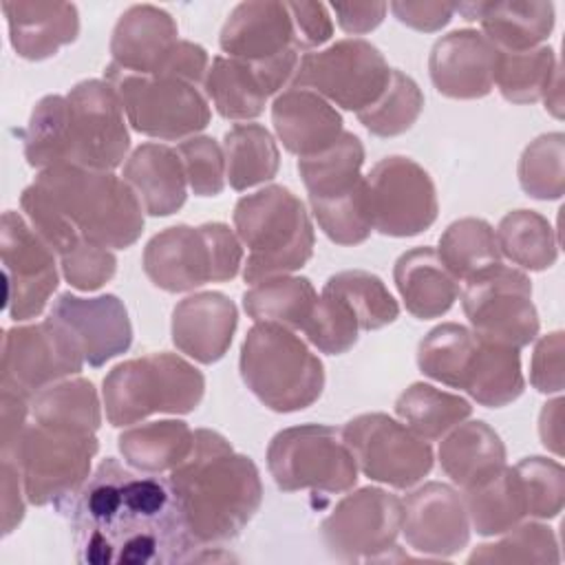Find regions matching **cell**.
Wrapping results in <instances>:
<instances>
[{
	"label": "cell",
	"instance_id": "obj_1",
	"mask_svg": "<svg viewBox=\"0 0 565 565\" xmlns=\"http://www.w3.org/2000/svg\"><path fill=\"white\" fill-rule=\"evenodd\" d=\"M71 512L75 558L88 565H174L203 547L188 530L170 481L106 457Z\"/></svg>",
	"mask_w": 565,
	"mask_h": 565
},
{
	"label": "cell",
	"instance_id": "obj_2",
	"mask_svg": "<svg viewBox=\"0 0 565 565\" xmlns=\"http://www.w3.org/2000/svg\"><path fill=\"white\" fill-rule=\"evenodd\" d=\"M170 488L192 536L201 545L236 539L263 503L256 463L234 452L216 430H194L192 452L170 470Z\"/></svg>",
	"mask_w": 565,
	"mask_h": 565
},
{
	"label": "cell",
	"instance_id": "obj_3",
	"mask_svg": "<svg viewBox=\"0 0 565 565\" xmlns=\"http://www.w3.org/2000/svg\"><path fill=\"white\" fill-rule=\"evenodd\" d=\"M33 185L84 241L126 249L143 232V207L137 194L113 172L55 166L40 170Z\"/></svg>",
	"mask_w": 565,
	"mask_h": 565
},
{
	"label": "cell",
	"instance_id": "obj_4",
	"mask_svg": "<svg viewBox=\"0 0 565 565\" xmlns=\"http://www.w3.org/2000/svg\"><path fill=\"white\" fill-rule=\"evenodd\" d=\"M234 230L247 247L243 280L287 276L305 267L313 254V225L305 203L285 185H267L241 196L234 205Z\"/></svg>",
	"mask_w": 565,
	"mask_h": 565
},
{
	"label": "cell",
	"instance_id": "obj_5",
	"mask_svg": "<svg viewBox=\"0 0 565 565\" xmlns=\"http://www.w3.org/2000/svg\"><path fill=\"white\" fill-rule=\"evenodd\" d=\"M241 377L274 413L309 408L324 388V366L316 353L282 324L256 322L241 344Z\"/></svg>",
	"mask_w": 565,
	"mask_h": 565
},
{
	"label": "cell",
	"instance_id": "obj_6",
	"mask_svg": "<svg viewBox=\"0 0 565 565\" xmlns=\"http://www.w3.org/2000/svg\"><path fill=\"white\" fill-rule=\"evenodd\" d=\"M205 393L203 373L177 353H146L113 366L102 397L110 426H130L154 413H192Z\"/></svg>",
	"mask_w": 565,
	"mask_h": 565
},
{
	"label": "cell",
	"instance_id": "obj_7",
	"mask_svg": "<svg viewBox=\"0 0 565 565\" xmlns=\"http://www.w3.org/2000/svg\"><path fill=\"white\" fill-rule=\"evenodd\" d=\"M99 444L95 433L26 424L0 457L11 459L22 477L26 501L64 510L90 477Z\"/></svg>",
	"mask_w": 565,
	"mask_h": 565
},
{
	"label": "cell",
	"instance_id": "obj_8",
	"mask_svg": "<svg viewBox=\"0 0 565 565\" xmlns=\"http://www.w3.org/2000/svg\"><path fill=\"white\" fill-rule=\"evenodd\" d=\"M141 265L154 287L181 294L232 280L243 265V245L225 223L172 225L148 241Z\"/></svg>",
	"mask_w": 565,
	"mask_h": 565
},
{
	"label": "cell",
	"instance_id": "obj_9",
	"mask_svg": "<svg viewBox=\"0 0 565 565\" xmlns=\"http://www.w3.org/2000/svg\"><path fill=\"white\" fill-rule=\"evenodd\" d=\"M104 79L115 88L128 124L146 137L190 139L210 124V104L194 84L126 73L113 62L106 66Z\"/></svg>",
	"mask_w": 565,
	"mask_h": 565
},
{
	"label": "cell",
	"instance_id": "obj_10",
	"mask_svg": "<svg viewBox=\"0 0 565 565\" xmlns=\"http://www.w3.org/2000/svg\"><path fill=\"white\" fill-rule=\"evenodd\" d=\"M267 468L282 492H347L358 481V463L333 426L302 424L274 435Z\"/></svg>",
	"mask_w": 565,
	"mask_h": 565
},
{
	"label": "cell",
	"instance_id": "obj_11",
	"mask_svg": "<svg viewBox=\"0 0 565 565\" xmlns=\"http://www.w3.org/2000/svg\"><path fill=\"white\" fill-rule=\"evenodd\" d=\"M388 77V62L377 46L362 38H344L322 51L305 53L291 86L313 90L344 110L362 113L384 93Z\"/></svg>",
	"mask_w": 565,
	"mask_h": 565
},
{
	"label": "cell",
	"instance_id": "obj_12",
	"mask_svg": "<svg viewBox=\"0 0 565 565\" xmlns=\"http://www.w3.org/2000/svg\"><path fill=\"white\" fill-rule=\"evenodd\" d=\"M463 282L461 307L479 338L523 349L539 335L532 282L523 271L494 263Z\"/></svg>",
	"mask_w": 565,
	"mask_h": 565
},
{
	"label": "cell",
	"instance_id": "obj_13",
	"mask_svg": "<svg viewBox=\"0 0 565 565\" xmlns=\"http://www.w3.org/2000/svg\"><path fill=\"white\" fill-rule=\"evenodd\" d=\"M84 362L77 340L57 318L13 327L2 335L0 388L31 399L46 386L79 373Z\"/></svg>",
	"mask_w": 565,
	"mask_h": 565
},
{
	"label": "cell",
	"instance_id": "obj_14",
	"mask_svg": "<svg viewBox=\"0 0 565 565\" xmlns=\"http://www.w3.org/2000/svg\"><path fill=\"white\" fill-rule=\"evenodd\" d=\"M130 135L121 102L106 79H84L66 95V166L115 170L128 154Z\"/></svg>",
	"mask_w": 565,
	"mask_h": 565
},
{
	"label": "cell",
	"instance_id": "obj_15",
	"mask_svg": "<svg viewBox=\"0 0 565 565\" xmlns=\"http://www.w3.org/2000/svg\"><path fill=\"white\" fill-rule=\"evenodd\" d=\"M358 468L373 481L397 490L417 486L433 470V448L406 424L384 413H364L342 428Z\"/></svg>",
	"mask_w": 565,
	"mask_h": 565
},
{
	"label": "cell",
	"instance_id": "obj_16",
	"mask_svg": "<svg viewBox=\"0 0 565 565\" xmlns=\"http://www.w3.org/2000/svg\"><path fill=\"white\" fill-rule=\"evenodd\" d=\"M366 181V203L373 230L406 238L426 232L439 212L430 174L413 159L391 154L380 159Z\"/></svg>",
	"mask_w": 565,
	"mask_h": 565
},
{
	"label": "cell",
	"instance_id": "obj_17",
	"mask_svg": "<svg viewBox=\"0 0 565 565\" xmlns=\"http://www.w3.org/2000/svg\"><path fill=\"white\" fill-rule=\"evenodd\" d=\"M320 532L338 561H386L402 532V501L382 488H360L338 501Z\"/></svg>",
	"mask_w": 565,
	"mask_h": 565
},
{
	"label": "cell",
	"instance_id": "obj_18",
	"mask_svg": "<svg viewBox=\"0 0 565 565\" xmlns=\"http://www.w3.org/2000/svg\"><path fill=\"white\" fill-rule=\"evenodd\" d=\"M0 258L9 318L15 322L38 318L60 285L55 252L13 210H7L0 221Z\"/></svg>",
	"mask_w": 565,
	"mask_h": 565
},
{
	"label": "cell",
	"instance_id": "obj_19",
	"mask_svg": "<svg viewBox=\"0 0 565 565\" xmlns=\"http://www.w3.org/2000/svg\"><path fill=\"white\" fill-rule=\"evenodd\" d=\"M402 534L411 550L448 558L470 541V519L463 497L448 483L430 481L402 501Z\"/></svg>",
	"mask_w": 565,
	"mask_h": 565
},
{
	"label": "cell",
	"instance_id": "obj_20",
	"mask_svg": "<svg viewBox=\"0 0 565 565\" xmlns=\"http://www.w3.org/2000/svg\"><path fill=\"white\" fill-rule=\"evenodd\" d=\"M51 316L73 333L90 366H104L132 344V324L126 305L113 294L95 298H79L71 291L60 294L51 307Z\"/></svg>",
	"mask_w": 565,
	"mask_h": 565
},
{
	"label": "cell",
	"instance_id": "obj_21",
	"mask_svg": "<svg viewBox=\"0 0 565 565\" xmlns=\"http://www.w3.org/2000/svg\"><path fill=\"white\" fill-rule=\"evenodd\" d=\"M499 49L475 29H457L439 38L428 57L435 88L450 99H479L494 86Z\"/></svg>",
	"mask_w": 565,
	"mask_h": 565
},
{
	"label": "cell",
	"instance_id": "obj_22",
	"mask_svg": "<svg viewBox=\"0 0 565 565\" xmlns=\"http://www.w3.org/2000/svg\"><path fill=\"white\" fill-rule=\"evenodd\" d=\"M218 44L227 57L247 64H269L298 51L287 2L252 0L236 4L221 29Z\"/></svg>",
	"mask_w": 565,
	"mask_h": 565
},
{
	"label": "cell",
	"instance_id": "obj_23",
	"mask_svg": "<svg viewBox=\"0 0 565 565\" xmlns=\"http://www.w3.org/2000/svg\"><path fill=\"white\" fill-rule=\"evenodd\" d=\"M238 311L221 291H199L172 309V342L199 364L218 362L234 338Z\"/></svg>",
	"mask_w": 565,
	"mask_h": 565
},
{
	"label": "cell",
	"instance_id": "obj_24",
	"mask_svg": "<svg viewBox=\"0 0 565 565\" xmlns=\"http://www.w3.org/2000/svg\"><path fill=\"white\" fill-rule=\"evenodd\" d=\"M179 44L174 18L154 4L126 9L110 38L113 64L135 75H159L166 60Z\"/></svg>",
	"mask_w": 565,
	"mask_h": 565
},
{
	"label": "cell",
	"instance_id": "obj_25",
	"mask_svg": "<svg viewBox=\"0 0 565 565\" xmlns=\"http://www.w3.org/2000/svg\"><path fill=\"white\" fill-rule=\"evenodd\" d=\"M271 124L282 146L305 159L331 148L342 130L333 104L307 88H287L271 104Z\"/></svg>",
	"mask_w": 565,
	"mask_h": 565
},
{
	"label": "cell",
	"instance_id": "obj_26",
	"mask_svg": "<svg viewBox=\"0 0 565 565\" xmlns=\"http://www.w3.org/2000/svg\"><path fill=\"white\" fill-rule=\"evenodd\" d=\"M2 11L13 51L31 62L53 57L79 33V13L71 2L4 0Z\"/></svg>",
	"mask_w": 565,
	"mask_h": 565
},
{
	"label": "cell",
	"instance_id": "obj_27",
	"mask_svg": "<svg viewBox=\"0 0 565 565\" xmlns=\"http://www.w3.org/2000/svg\"><path fill=\"white\" fill-rule=\"evenodd\" d=\"M455 11L468 22H479L481 33L499 51H530L541 46L554 29V4L545 0L461 2Z\"/></svg>",
	"mask_w": 565,
	"mask_h": 565
},
{
	"label": "cell",
	"instance_id": "obj_28",
	"mask_svg": "<svg viewBox=\"0 0 565 565\" xmlns=\"http://www.w3.org/2000/svg\"><path fill=\"white\" fill-rule=\"evenodd\" d=\"M124 181L150 216L179 212L188 196V179L179 152L163 143H141L124 166Z\"/></svg>",
	"mask_w": 565,
	"mask_h": 565
},
{
	"label": "cell",
	"instance_id": "obj_29",
	"mask_svg": "<svg viewBox=\"0 0 565 565\" xmlns=\"http://www.w3.org/2000/svg\"><path fill=\"white\" fill-rule=\"evenodd\" d=\"M393 278L406 311L417 320L448 313L459 296V280L446 269L433 247L404 252L393 267Z\"/></svg>",
	"mask_w": 565,
	"mask_h": 565
},
{
	"label": "cell",
	"instance_id": "obj_30",
	"mask_svg": "<svg viewBox=\"0 0 565 565\" xmlns=\"http://www.w3.org/2000/svg\"><path fill=\"white\" fill-rule=\"evenodd\" d=\"M437 455L444 475L463 490L490 479L505 466V446L499 433L481 419L461 422L448 430Z\"/></svg>",
	"mask_w": 565,
	"mask_h": 565
},
{
	"label": "cell",
	"instance_id": "obj_31",
	"mask_svg": "<svg viewBox=\"0 0 565 565\" xmlns=\"http://www.w3.org/2000/svg\"><path fill=\"white\" fill-rule=\"evenodd\" d=\"M459 388L466 391L477 404L488 408L512 404L525 388L519 349L477 335V347L470 355Z\"/></svg>",
	"mask_w": 565,
	"mask_h": 565
},
{
	"label": "cell",
	"instance_id": "obj_32",
	"mask_svg": "<svg viewBox=\"0 0 565 565\" xmlns=\"http://www.w3.org/2000/svg\"><path fill=\"white\" fill-rule=\"evenodd\" d=\"M364 146L353 132H342L340 139L313 157L298 159V172L311 203H327L353 194L362 183Z\"/></svg>",
	"mask_w": 565,
	"mask_h": 565
},
{
	"label": "cell",
	"instance_id": "obj_33",
	"mask_svg": "<svg viewBox=\"0 0 565 565\" xmlns=\"http://www.w3.org/2000/svg\"><path fill=\"white\" fill-rule=\"evenodd\" d=\"M124 461L141 472L174 470L194 446V433L181 419H161L132 426L117 439Z\"/></svg>",
	"mask_w": 565,
	"mask_h": 565
},
{
	"label": "cell",
	"instance_id": "obj_34",
	"mask_svg": "<svg viewBox=\"0 0 565 565\" xmlns=\"http://www.w3.org/2000/svg\"><path fill=\"white\" fill-rule=\"evenodd\" d=\"M205 97L223 119L247 121L265 110L269 97L260 75L247 62L216 55L203 79Z\"/></svg>",
	"mask_w": 565,
	"mask_h": 565
},
{
	"label": "cell",
	"instance_id": "obj_35",
	"mask_svg": "<svg viewBox=\"0 0 565 565\" xmlns=\"http://www.w3.org/2000/svg\"><path fill=\"white\" fill-rule=\"evenodd\" d=\"M470 525L481 536H497L527 516L525 494L514 468L503 466L490 479L463 490Z\"/></svg>",
	"mask_w": 565,
	"mask_h": 565
},
{
	"label": "cell",
	"instance_id": "obj_36",
	"mask_svg": "<svg viewBox=\"0 0 565 565\" xmlns=\"http://www.w3.org/2000/svg\"><path fill=\"white\" fill-rule=\"evenodd\" d=\"M318 302V291L305 276H274L243 294V309L254 322H274L300 329Z\"/></svg>",
	"mask_w": 565,
	"mask_h": 565
},
{
	"label": "cell",
	"instance_id": "obj_37",
	"mask_svg": "<svg viewBox=\"0 0 565 565\" xmlns=\"http://www.w3.org/2000/svg\"><path fill=\"white\" fill-rule=\"evenodd\" d=\"M225 179L243 192L271 181L280 166V152L271 132L260 124H236L223 137Z\"/></svg>",
	"mask_w": 565,
	"mask_h": 565
},
{
	"label": "cell",
	"instance_id": "obj_38",
	"mask_svg": "<svg viewBox=\"0 0 565 565\" xmlns=\"http://www.w3.org/2000/svg\"><path fill=\"white\" fill-rule=\"evenodd\" d=\"M395 413L415 435L426 441H435L468 419L472 406L459 395L439 391L424 382H415L397 397Z\"/></svg>",
	"mask_w": 565,
	"mask_h": 565
},
{
	"label": "cell",
	"instance_id": "obj_39",
	"mask_svg": "<svg viewBox=\"0 0 565 565\" xmlns=\"http://www.w3.org/2000/svg\"><path fill=\"white\" fill-rule=\"evenodd\" d=\"M33 422L44 426L97 433L102 408L93 382L75 377L62 380L31 397Z\"/></svg>",
	"mask_w": 565,
	"mask_h": 565
},
{
	"label": "cell",
	"instance_id": "obj_40",
	"mask_svg": "<svg viewBox=\"0 0 565 565\" xmlns=\"http://www.w3.org/2000/svg\"><path fill=\"white\" fill-rule=\"evenodd\" d=\"M499 252L514 265L543 271L550 269L558 258V241L545 216L534 210L508 212L494 232Z\"/></svg>",
	"mask_w": 565,
	"mask_h": 565
},
{
	"label": "cell",
	"instance_id": "obj_41",
	"mask_svg": "<svg viewBox=\"0 0 565 565\" xmlns=\"http://www.w3.org/2000/svg\"><path fill=\"white\" fill-rule=\"evenodd\" d=\"M322 291L340 298L355 316L362 331H375L397 320L399 305L380 276L364 269L333 274Z\"/></svg>",
	"mask_w": 565,
	"mask_h": 565
},
{
	"label": "cell",
	"instance_id": "obj_42",
	"mask_svg": "<svg viewBox=\"0 0 565 565\" xmlns=\"http://www.w3.org/2000/svg\"><path fill=\"white\" fill-rule=\"evenodd\" d=\"M437 254L457 280H468L477 271L501 263L492 225L475 216L450 223L439 238Z\"/></svg>",
	"mask_w": 565,
	"mask_h": 565
},
{
	"label": "cell",
	"instance_id": "obj_43",
	"mask_svg": "<svg viewBox=\"0 0 565 565\" xmlns=\"http://www.w3.org/2000/svg\"><path fill=\"white\" fill-rule=\"evenodd\" d=\"M558 60L550 46H536L530 51H499L494 84L503 99L512 104H534L543 99Z\"/></svg>",
	"mask_w": 565,
	"mask_h": 565
},
{
	"label": "cell",
	"instance_id": "obj_44",
	"mask_svg": "<svg viewBox=\"0 0 565 565\" xmlns=\"http://www.w3.org/2000/svg\"><path fill=\"white\" fill-rule=\"evenodd\" d=\"M475 347L477 333L472 329L457 322L437 324L417 347V366L426 377L459 388Z\"/></svg>",
	"mask_w": 565,
	"mask_h": 565
},
{
	"label": "cell",
	"instance_id": "obj_45",
	"mask_svg": "<svg viewBox=\"0 0 565 565\" xmlns=\"http://www.w3.org/2000/svg\"><path fill=\"white\" fill-rule=\"evenodd\" d=\"M424 110V93L417 82L391 68L388 84L384 93L362 113H358L360 124L375 137H397L413 128Z\"/></svg>",
	"mask_w": 565,
	"mask_h": 565
},
{
	"label": "cell",
	"instance_id": "obj_46",
	"mask_svg": "<svg viewBox=\"0 0 565 565\" xmlns=\"http://www.w3.org/2000/svg\"><path fill=\"white\" fill-rule=\"evenodd\" d=\"M24 157L31 168L66 166V95L42 97L24 130Z\"/></svg>",
	"mask_w": 565,
	"mask_h": 565
},
{
	"label": "cell",
	"instance_id": "obj_47",
	"mask_svg": "<svg viewBox=\"0 0 565 565\" xmlns=\"http://www.w3.org/2000/svg\"><path fill=\"white\" fill-rule=\"evenodd\" d=\"M519 183L539 201L561 199L565 192V135L547 132L530 141L519 159Z\"/></svg>",
	"mask_w": 565,
	"mask_h": 565
},
{
	"label": "cell",
	"instance_id": "obj_48",
	"mask_svg": "<svg viewBox=\"0 0 565 565\" xmlns=\"http://www.w3.org/2000/svg\"><path fill=\"white\" fill-rule=\"evenodd\" d=\"M558 543L552 527L543 523H516L494 543L479 545L468 563H558Z\"/></svg>",
	"mask_w": 565,
	"mask_h": 565
},
{
	"label": "cell",
	"instance_id": "obj_49",
	"mask_svg": "<svg viewBox=\"0 0 565 565\" xmlns=\"http://www.w3.org/2000/svg\"><path fill=\"white\" fill-rule=\"evenodd\" d=\"M302 333L318 351L340 355L353 349L358 342L360 324L353 311L340 298L322 291L309 320L302 327Z\"/></svg>",
	"mask_w": 565,
	"mask_h": 565
},
{
	"label": "cell",
	"instance_id": "obj_50",
	"mask_svg": "<svg viewBox=\"0 0 565 565\" xmlns=\"http://www.w3.org/2000/svg\"><path fill=\"white\" fill-rule=\"evenodd\" d=\"M514 470L519 472L527 516L554 519L565 503V470L547 457H525Z\"/></svg>",
	"mask_w": 565,
	"mask_h": 565
},
{
	"label": "cell",
	"instance_id": "obj_51",
	"mask_svg": "<svg viewBox=\"0 0 565 565\" xmlns=\"http://www.w3.org/2000/svg\"><path fill=\"white\" fill-rule=\"evenodd\" d=\"M311 212L320 225V230L333 241L335 245H360L364 243L371 232V214L366 203V181L349 196L327 201V203H311Z\"/></svg>",
	"mask_w": 565,
	"mask_h": 565
},
{
	"label": "cell",
	"instance_id": "obj_52",
	"mask_svg": "<svg viewBox=\"0 0 565 565\" xmlns=\"http://www.w3.org/2000/svg\"><path fill=\"white\" fill-rule=\"evenodd\" d=\"M185 179L196 196H216L225 188V154L216 139L194 135L177 146Z\"/></svg>",
	"mask_w": 565,
	"mask_h": 565
},
{
	"label": "cell",
	"instance_id": "obj_53",
	"mask_svg": "<svg viewBox=\"0 0 565 565\" xmlns=\"http://www.w3.org/2000/svg\"><path fill=\"white\" fill-rule=\"evenodd\" d=\"M62 258V276L66 282L79 291H95L106 285L117 271V258L108 247L95 245L90 241H79Z\"/></svg>",
	"mask_w": 565,
	"mask_h": 565
},
{
	"label": "cell",
	"instance_id": "obj_54",
	"mask_svg": "<svg viewBox=\"0 0 565 565\" xmlns=\"http://www.w3.org/2000/svg\"><path fill=\"white\" fill-rule=\"evenodd\" d=\"M563 351H565L563 331H552L539 338L532 353V362H530V384L539 393L550 395V393L563 391V384H565Z\"/></svg>",
	"mask_w": 565,
	"mask_h": 565
},
{
	"label": "cell",
	"instance_id": "obj_55",
	"mask_svg": "<svg viewBox=\"0 0 565 565\" xmlns=\"http://www.w3.org/2000/svg\"><path fill=\"white\" fill-rule=\"evenodd\" d=\"M287 7L291 13V22H294L296 49L300 53L322 46L333 35V22H331L327 4H322V2H287Z\"/></svg>",
	"mask_w": 565,
	"mask_h": 565
},
{
	"label": "cell",
	"instance_id": "obj_56",
	"mask_svg": "<svg viewBox=\"0 0 565 565\" xmlns=\"http://www.w3.org/2000/svg\"><path fill=\"white\" fill-rule=\"evenodd\" d=\"M391 11L395 13V18L415 29V31H424V33H435L441 26H446L455 13V4L450 2H439V0H424V2H391Z\"/></svg>",
	"mask_w": 565,
	"mask_h": 565
},
{
	"label": "cell",
	"instance_id": "obj_57",
	"mask_svg": "<svg viewBox=\"0 0 565 565\" xmlns=\"http://www.w3.org/2000/svg\"><path fill=\"white\" fill-rule=\"evenodd\" d=\"M207 68H210L207 51L201 44L179 40V44L174 46V51L166 60L161 73L154 75V77H174V79H181V82H188V84L196 86L199 82L205 79Z\"/></svg>",
	"mask_w": 565,
	"mask_h": 565
},
{
	"label": "cell",
	"instance_id": "obj_58",
	"mask_svg": "<svg viewBox=\"0 0 565 565\" xmlns=\"http://www.w3.org/2000/svg\"><path fill=\"white\" fill-rule=\"evenodd\" d=\"M0 503H2V534H11L24 516V486L18 466L2 457L0 461Z\"/></svg>",
	"mask_w": 565,
	"mask_h": 565
},
{
	"label": "cell",
	"instance_id": "obj_59",
	"mask_svg": "<svg viewBox=\"0 0 565 565\" xmlns=\"http://www.w3.org/2000/svg\"><path fill=\"white\" fill-rule=\"evenodd\" d=\"M331 9L344 33L362 35L380 26V22L388 11V4L386 2H333Z\"/></svg>",
	"mask_w": 565,
	"mask_h": 565
},
{
	"label": "cell",
	"instance_id": "obj_60",
	"mask_svg": "<svg viewBox=\"0 0 565 565\" xmlns=\"http://www.w3.org/2000/svg\"><path fill=\"white\" fill-rule=\"evenodd\" d=\"M31 399L9 388L0 391V450L9 448L26 426Z\"/></svg>",
	"mask_w": 565,
	"mask_h": 565
},
{
	"label": "cell",
	"instance_id": "obj_61",
	"mask_svg": "<svg viewBox=\"0 0 565 565\" xmlns=\"http://www.w3.org/2000/svg\"><path fill=\"white\" fill-rule=\"evenodd\" d=\"M539 435L547 450L563 455V399L547 402L539 415Z\"/></svg>",
	"mask_w": 565,
	"mask_h": 565
},
{
	"label": "cell",
	"instance_id": "obj_62",
	"mask_svg": "<svg viewBox=\"0 0 565 565\" xmlns=\"http://www.w3.org/2000/svg\"><path fill=\"white\" fill-rule=\"evenodd\" d=\"M543 102H545V108L556 117L561 119L563 117V73L561 68L554 73L545 95H543Z\"/></svg>",
	"mask_w": 565,
	"mask_h": 565
}]
</instances>
